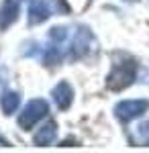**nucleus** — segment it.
I'll return each instance as SVG.
<instances>
[]
</instances>
